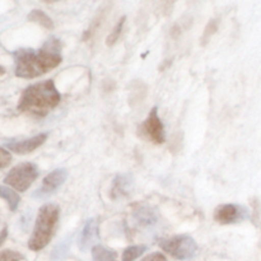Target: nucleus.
<instances>
[{
	"instance_id": "nucleus-24",
	"label": "nucleus",
	"mask_w": 261,
	"mask_h": 261,
	"mask_svg": "<svg viewBox=\"0 0 261 261\" xmlns=\"http://www.w3.org/2000/svg\"><path fill=\"white\" fill-rule=\"evenodd\" d=\"M7 236H8V227L4 226L2 229V233H0V245L4 244L5 240H7Z\"/></svg>"
},
{
	"instance_id": "nucleus-10",
	"label": "nucleus",
	"mask_w": 261,
	"mask_h": 261,
	"mask_svg": "<svg viewBox=\"0 0 261 261\" xmlns=\"http://www.w3.org/2000/svg\"><path fill=\"white\" fill-rule=\"evenodd\" d=\"M99 240V224L96 218H89L84 223L81 233L78 236V247L81 251L86 252L97 246L96 242Z\"/></svg>"
},
{
	"instance_id": "nucleus-11",
	"label": "nucleus",
	"mask_w": 261,
	"mask_h": 261,
	"mask_svg": "<svg viewBox=\"0 0 261 261\" xmlns=\"http://www.w3.org/2000/svg\"><path fill=\"white\" fill-rule=\"evenodd\" d=\"M133 186H134V178H133V176L130 173H119L112 180L110 196L114 200L126 198V196H129Z\"/></svg>"
},
{
	"instance_id": "nucleus-19",
	"label": "nucleus",
	"mask_w": 261,
	"mask_h": 261,
	"mask_svg": "<svg viewBox=\"0 0 261 261\" xmlns=\"http://www.w3.org/2000/svg\"><path fill=\"white\" fill-rule=\"evenodd\" d=\"M102 10H103V9H102ZM102 10L98 13V14L96 15V17H94V19L92 20L91 25H89V28L86 31V32H84L83 41L91 40V38L94 36V33L97 32V30L99 28V25H101V23H102V19H103V17H105V15H103L105 12H102Z\"/></svg>"
},
{
	"instance_id": "nucleus-8",
	"label": "nucleus",
	"mask_w": 261,
	"mask_h": 261,
	"mask_svg": "<svg viewBox=\"0 0 261 261\" xmlns=\"http://www.w3.org/2000/svg\"><path fill=\"white\" fill-rule=\"evenodd\" d=\"M66 178H68V171L65 168H56L51 171L47 176H45L40 188L33 193V198L45 199L53 195L65 184Z\"/></svg>"
},
{
	"instance_id": "nucleus-21",
	"label": "nucleus",
	"mask_w": 261,
	"mask_h": 261,
	"mask_svg": "<svg viewBox=\"0 0 261 261\" xmlns=\"http://www.w3.org/2000/svg\"><path fill=\"white\" fill-rule=\"evenodd\" d=\"M12 161V154H10L9 150L7 148L2 147L0 148V168H5Z\"/></svg>"
},
{
	"instance_id": "nucleus-16",
	"label": "nucleus",
	"mask_w": 261,
	"mask_h": 261,
	"mask_svg": "<svg viewBox=\"0 0 261 261\" xmlns=\"http://www.w3.org/2000/svg\"><path fill=\"white\" fill-rule=\"evenodd\" d=\"M145 251H147V246H144V245H135V246L126 247L125 251L122 252V261H135Z\"/></svg>"
},
{
	"instance_id": "nucleus-23",
	"label": "nucleus",
	"mask_w": 261,
	"mask_h": 261,
	"mask_svg": "<svg viewBox=\"0 0 261 261\" xmlns=\"http://www.w3.org/2000/svg\"><path fill=\"white\" fill-rule=\"evenodd\" d=\"M142 261H167V259H166L165 255L161 254V252H153V254L145 256Z\"/></svg>"
},
{
	"instance_id": "nucleus-18",
	"label": "nucleus",
	"mask_w": 261,
	"mask_h": 261,
	"mask_svg": "<svg viewBox=\"0 0 261 261\" xmlns=\"http://www.w3.org/2000/svg\"><path fill=\"white\" fill-rule=\"evenodd\" d=\"M218 25H219V20L218 19H211L209 23L206 24L205 30H204L203 36L200 38V43L201 46H205L206 43L211 41V38L216 35V32L218 31Z\"/></svg>"
},
{
	"instance_id": "nucleus-4",
	"label": "nucleus",
	"mask_w": 261,
	"mask_h": 261,
	"mask_svg": "<svg viewBox=\"0 0 261 261\" xmlns=\"http://www.w3.org/2000/svg\"><path fill=\"white\" fill-rule=\"evenodd\" d=\"M160 247L165 252L180 261H188L194 259L199 251V246L195 240L189 234H177L170 239L162 240Z\"/></svg>"
},
{
	"instance_id": "nucleus-13",
	"label": "nucleus",
	"mask_w": 261,
	"mask_h": 261,
	"mask_svg": "<svg viewBox=\"0 0 261 261\" xmlns=\"http://www.w3.org/2000/svg\"><path fill=\"white\" fill-rule=\"evenodd\" d=\"M27 18H28V20H30V22L37 23V24H40L41 27L46 28V30H48V31L54 30L53 19H51V18L48 17V15L46 14L43 10L33 9L32 12H31L30 14L27 15Z\"/></svg>"
},
{
	"instance_id": "nucleus-17",
	"label": "nucleus",
	"mask_w": 261,
	"mask_h": 261,
	"mask_svg": "<svg viewBox=\"0 0 261 261\" xmlns=\"http://www.w3.org/2000/svg\"><path fill=\"white\" fill-rule=\"evenodd\" d=\"M125 20H126V17H121L119 19V22L116 23V25L114 27V30L110 32V35L107 36L106 38V45L109 46V47H111V46H114L115 43L117 42V40L120 38V36H121L122 33V30H124V25H125Z\"/></svg>"
},
{
	"instance_id": "nucleus-22",
	"label": "nucleus",
	"mask_w": 261,
	"mask_h": 261,
	"mask_svg": "<svg viewBox=\"0 0 261 261\" xmlns=\"http://www.w3.org/2000/svg\"><path fill=\"white\" fill-rule=\"evenodd\" d=\"M68 247H69V245L66 244V242H61V244H59L58 247L54 250L53 259L54 260H60L61 257H64V255L66 254V251H68Z\"/></svg>"
},
{
	"instance_id": "nucleus-3",
	"label": "nucleus",
	"mask_w": 261,
	"mask_h": 261,
	"mask_svg": "<svg viewBox=\"0 0 261 261\" xmlns=\"http://www.w3.org/2000/svg\"><path fill=\"white\" fill-rule=\"evenodd\" d=\"M60 218V208L56 204H45L40 208L36 218L35 228H33L31 239L28 241V247L32 251H40L50 244L56 226Z\"/></svg>"
},
{
	"instance_id": "nucleus-9",
	"label": "nucleus",
	"mask_w": 261,
	"mask_h": 261,
	"mask_svg": "<svg viewBox=\"0 0 261 261\" xmlns=\"http://www.w3.org/2000/svg\"><path fill=\"white\" fill-rule=\"evenodd\" d=\"M47 133H41V134L35 135L32 138H27V139L10 140V142L4 143L2 147L7 148L9 152L17 153V154H28V153L40 148L47 140Z\"/></svg>"
},
{
	"instance_id": "nucleus-5",
	"label": "nucleus",
	"mask_w": 261,
	"mask_h": 261,
	"mask_svg": "<svg viewBox=\"0 0 261 261\" xmlns=\"http://www.w3.org/2000/svg\"><path fill=\"white\" fill-rule=\"evenodd\" d=\"M38 167L32 162H23L8 172L3 182L17 191L24 193L38 177Z\"/></svg>"
},
{
	"instance_id": "nucleus-14",
	"label": "nucleus",
	"mask_w": 261,
	"mask_h": 261,
	"mask_svg": "<svg viewBox=\"0 0 261 261\" xmlns=\"http://www.w3.org/2000/svg\"><path fill=\"white\" fill-rule=\"evenodd\" d=\"M0 195H2V198L7 201L10 212L17 211L18 205H19L20 203V196L18 195L12 188H8L7 185H2V188H0Z\"/></svg>"
},
{
	"instance_id": "nucleus-1",
	"label": "nucleus",
	"mask_w": 261,
	"mask_h": 261,
	"mask_svg": "<svg viewBox=\"0 0 261 261\" xmlns=\"http://www.w3.org/2000/svg\"><path fill=\"white\" fill-rule=\"evenodd\" d=\"M15 63V75L23 79H33L58 68L63 61L61 42L51 37L40 50L19 48L13 53Z\"/></svg>"
},
{
	"instance_id": "nucleus-6",
	"label": "nucleus",
	"mask_w": 261,
	"mask_h": 261,
	"mask_svg": "<svg viewBox=\"0 0 261 261\" xmlns=\"http://www.w3.org/2000/svg\"><path fill=\"white\" fill-rule=\"evenodd\" d=\"M138 134H139V137L144 138V139L149 140V142L158 145L163 144L166 142L165 125H163L162 120L160 119L157 106H154L150 110L147 119L139 125V127H138Z\"/></svg>"
},
{
	"instance_id": "nucleus-20",
	"label": "nucleus",
	"mask_w": 261,
	"mask_h": 261,
	"mask_svg": "<svg viewBox=\"0 0 261 261\" xmlns=\"http://www.w3.org/2000/svg\"><path fill=\"white\" fill-rule=\"evenodd\" d=\"M22 259V254L13 251V250H4L0 254V261H20Z\"/></svg>"
},
{
	"instance_id": "nucleus-12",
	"label": "nucleus",
	"mask_w": 261,
	"mask_h": 261,
	"mask_svg": "<svg viewBox=\"0 0 261 261\" xmlns=\"http://www.w3.org/2000/svg\"><path fill=\"white\" fill-rule=\"evenodd\" d=\"M133 217H134L135 222L142 227L154 226L158 221V213L155 212V209H153L152 206L148 205L138 206L134 211Z\"/></svg>"
},
{
	"instance_id": "nucleus-2",
	"label": "nucleus",
	"mask_w": 261,
	"mask_h": 261,
	"mask_svg": "<svg viewBox=\"0 0 261 261\" xmlns=\"http://www.w3.org/2000/svg\"><path fill=\"white\" fill-rule=\"evenodd\" d=\"M61 102V94L53 79L32 84L23 91L18 102V111L43 117Z\"/></svg>"
},
{
	"instance_id": "nucleus-15",
	"label": "nucleus",
	"mask_w": 261,
	"mask_h": 261,
	"mask_svg": "<svg viewBox=\"0 0 261 261\" xmlns=\"http://www.w3.org/2000/svg\"><path fill=\"white\" fill-rule=\"evenodd\" d=\"M92 259L93 261H117L116 252L106 249L102 245H97L92 249Z\"/></svg>"
},
{
	"instance_id": "nucleus-7",
	"label": "nucleus",
	"mask_w": 261,
	"mask_h": 261,
	"mask_svg": "<svg viewBox=\"0 0 261 261\" xmlns=\"http://www.w3.org/2000/svg\"><path fill=\"white\" fill-rule=\"evenodd\" d=\"M251 213L247 206L241 204H222L214 211V221L219 224H239L241 222L249 221Z\"/></svg>"
}]
</instances>
